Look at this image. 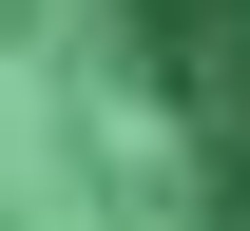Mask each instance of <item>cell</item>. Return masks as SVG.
I'll return each mask as SVG.
<instances>
[{
  "label": "cell",
  "instance_id": "6da1fadb",
  "mask_svg": "<svg viewBox=\"0 0 250 231\" xmlns=\"http://www.w3.org/2000/svg\"><path fill=\"white\" fill-rule=\"evenodd\" d=\"M135 20H154V77H173L192 154H212V193L250 231V0H135Z\"/></svg>",
  "mask_w": 250,
  "mask_h": 231
}]
</instances>
